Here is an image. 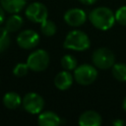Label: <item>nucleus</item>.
Instances as JSON below:
<instances>
[{"label":"nucleus","instance_id":"f257e3e1","mask_svg":"<svg viewBox=\"0 0 126 126\" xmlns=\"http://www.w3.org/2000/svg\"><path fill=\"white\" fill-rule=\"evenodd\" d=\"M89 19L94 27L98 30L106 31L112 28L115 23L114 13L106 7H97L91 11Z\"/></svg>","mask_w":126,"mask_h":126},{"label":"nucleus","instance_id":"f03ea898","mask_svg":"<svg viewBox=\"0 0 126 126\" xmlns=\"http://www.w3.org/2000/svg\"><path fill=\"white\" fill-rule=\"evenodd\" d=\"M91 45L89 36L82 31H72L70 32L63 42V46L67 49L75 51L87 50Z\"/></svg>","mask_w":126,"mask_h":126},{"label":"nucleus","instance_id":"7ed1b4c3","mask_svg":"<svg viewBox=\"0 0 126 126\" xmlns=\"http://www.w3.org/2000/svg\"><path fill=\"white\" fill-rule=\"evenodd\" d=\"M92 60H93L94 65L96 68L108 69L114 65L115 56L110 49L106 47H100L94 51Z\"/></svg>","mask_w":126,"mask_h":126},{"label":"nucleus","instance_id":"20e7f679","mask_svg":"<svg viewBox=\"0 0 126 126\" xmlns=\"http://www.w3.org/2000/svg\"><path fill=\"white\" fill-rule=\"evenodd\" d=\"M96 77H97V71L95 67L90 64H82L75 68L74 71L75 81L82 86L91 85L95 81Z\"/></svg>","mask_w":126,"mask_h":126},{"label":"nucleus","instance_id":"39448f33","mask_svg":"<svg viewBox=\"0 0 126 126\" xmlns=\"http://www.w3.org/2000/svg\"><path fill=\"white\" fill-rule=\"evenodd\" d=\"M49 54L43 49H37L30 54L27 64L30 70L33 72H41L45 70L49 64Z\"/></svg>","mask_w":126,"mask_h":126},{"label":"nucleus","instance_id":"423d86ee","mask_svg":"<svg viewBox=\"0 0 126 126\" xmlns=\"http://www.w3.org/2000/svg\"><path fill=\"white\" fill-rule=\"evenodd\" d=\"M22 104L26 111L31 114L40 113L44 106L43 97L36 93H29L27 94L22 101Z\"/></svg>","mask_w":126,"mask_h":126},{"label":"nucleus","instance_id":"0eeeda50","mask_svg":"<svg viewBox=\"0 0 126 126\" xmlns=\"http://www.w3.org/2000/svg\"><path fill=\"white\" fill-rule=\"evenodd\" d=\"M27 18L33 23H42L47 19V8L40 2H33L30 4L26 9Z\"/></svg>","mask_w":126,"mask_h":126},{"label":"nucleus","instance_id":"6e6552de","mask_svg":"<svg viewBox=\"0 0 126 126\" xmlns=\"http://www.w3.org/2000/svg\"><path fill=\"white\" fill-rule=\"evenodd\" d=\"M39 42V35L32 30H26L20 32L17 37V43L24 49H32Z\"/></svg>","mask_w":126,"mask_h":126},{"label":"nucleus","instance_id":"1a4fd4ad","mask_svg":"<svg viewBox=\"0 0 126 126\" xmlns=\"http://www.w3.org/2000/svg\"><path fill=\"white\" fill-rule=\"evenodd\" d=\"M87 20V15L85 11L79 8H72L69 9L64 14V21L72 27H80L82 26Z\"/></svg>","mask_w":126,"mask_h":126},{"label":"nucleus","instance_id":"9d476101","mask_svg":"<svg viewBox=\"0 0 126 126\" xmlns=\"http://www.w3.org/2000/svg\"><path fill=\"white\" fill-rule=\"evenodd\" d=\"M101 121V116L94 110H87L79 117V124L81 126H99Z\"/></svg>","mask_w":126,"mask_h":126},{"label":"nucleus","instance_id":"9b49d317","mask_svg":"<svg viewBox=\"0 0 126 126\" xmlns=\"http://www.w3.org/2000/svg\"><path fill=\"white\" fill-rule=\"evenodd\" d=\"M73 84V76L66 70L59 72L54 78V85L58 90H68Z\"/></svg>","mask_w":126,"mask_h":126},{"label":"nucleus","instance_id":"f8f14e48","mask_svg":"<svg viewBox=\"0 0 126 126\" xmlns=\"http://www.w3.org/2000/svg\"><path fill=\"white\" fill-rule=\"evenodd\" d=\"M37 122L40 126H57L61 123V119L52 111H44L38 116Z\"/></svg>","mask_w":126,"mask_h":126},{"label":"nucleus","instance_id":"ddd939ff","mask_svg":"<svg viewBox=\"0 0 126 126\" xmlns=\"http://www.w3.org/2000/svg\"><path fill=\"white\" fill-rule=\"evenodd\" d=\"M2 8L11 14H17L26 6V0H0Z\"/></svg>","mask_w":126,"mask_h":126},{"label":"nucleus","instance_id":"4468645a","mask_svg":"<svg viewBox=\"0 0 126 126\" xmlns=\"http://www.w3.org/2000/svg\"><path fill=\"white\" fill-rule=\"evenodd\" d=\"M22 101L23 99L21 98V96L14 92H9L3 96V103L9 109H16L20 106Z\"/></svg>","mask_w":126,"mask_h":126},{"label":"nucleus","instance_id":"2eb2a0df","mask_svg":"<svg viewBox=\"0 0 126 126\" xmlns=\"http://www.w3.org/2000/svg\"><path fill=\"white\" fill-rule=\"evenodd\" d=\"M24 24L23 18L17 14H13L12 16H10L6 22H5V29L9 32H18L22 26Z\"/></svg>","mask_w":126,"mask_h":126},{"label":"nucleus","instance_id":"dca6fc26","mask_svg":"<svg viewBox=\"0 0 126 126\" xmlns=\"http://www.w3.org/2000/svg\"><path fill=\"white\" fill-rule=\"evenodd\" d=\"M113 77L120 82H126V64L117 63L112 66Z\"/></svg>","mask_w":126,"mask_h":126},{"label":"nucleus","instance_id":"f3484780","mask_svg":"<svg viewBox=\"0 0 126 126\" xmlns=\"http://www.w3.org/2000/svg\"><path fill=\"white\" fill-rule=\"evenodd\" d=\"M40 30L44 35L51 36V35L55 34V32H56V25L52 21L46 19L45 21L40 23Z\"/></svg>","mask_w":126,"mask_h":126},{"label":"nucleus","instance_id":"a211bd4d","mask_svg":"<svg viewBox=\"0 0 126 126\" xmlns=\"http://www.w3.org/2000/svg\"><path fill=\"white\" fill-rule=\"evenodd\" d=\"M61 65L67 71L75 70L77 67V59L71 54H66L61 58Z\"/></svg>","mask_w":126,"mask_h":126},{"label":"nucleus","instance_id":"6ab92c4d","mask_svg":"<svg viewBox=\"0 0 126 126\" xmlns=\"http://www.w3.org/2000/svg\"><path fill=\"white\" fill-rule=\"evenodd\" d=\"M10 32L5 29L0 27V53L5 51L10 45Z\"/></svg>","mask_w":126,"mask_h":126},{"label":"nucleus","instance_id":"aec40b11","mask_svg":"<svg viewBox=\"0 0 126 126\" xmlns=\"http://www.w3.org/2000/svg\"><path fill=\"white\" fill-rule=\"evenodd\" d=\"M29 70L30 68L27 63H18L13 69V74L16 77H25L28 74Z\"/></svg>","mask_w":126,"mask_h":126},{"label":"nucleus","instance_id":"412c9836","mask_svg":"<svg viewBox=\"0 0 126 126\" xmlns=\"http://www.w3.org/2000/svg\"><path fill=\"white\" fill-rule=\"evenodd\" d=\"M115 20L120 25L126 26V6L120 7L115 13Z\"/></svg>","mask_w":126,"mask_h":126},{"label":"nucleus","instance_id":"4be33fe9","mask_svg":"<svg viewBox=\"0 0 126 126\" xmlns=\"http://www.w3.org/2000/svg\"><path fill=\"white\" fill-rule=\"evenodd\" d=\"M4 9L2 8V6H0V25L4 22V20H5V13H4Z\"/></svg>","mask_w":126,"mask_h":126},{"label":"nucleus","instance_id":"5701e85b","mask_svg":"<svg viewBox=\"0 0 126 126\" xmlns=\"http://www.w3.org/2000/svg\"><path fill=\"white\" fill-rule=\"evenodd\" d=\"M112 124H113L114 126H123V125H124V121L121 120V119H116V120H114V121L112 122Z\"/></svg>","mask_w":126,"mask_h":126},{"label":"nucleus","instance_id":"b1692460","mask_svg":"<svg viewBox=\"0 0 126 126\" xmlns=\"http://www.w3.org/2000/svg\"><path fill=\"white\" fill-rule=\"evenodd\" d=\"M79 1L85 5H92V4L96 2V0H79Z\"/></svg>","mask_w":126,"mask_h":126},{"label":"nucleus","instance_id":"393cba45","mask_svg":"<svg viewBox=\"0 0 126 126\" xmlns=\"http://www.w3.org/2000/svg\"><path fill=\"white\" fill-rule=\"evenodd\" d=\"M122 106L124 108V110H126V96L124 97V100H123V103H122Z\"/></svg>","mask_w":126,"mask_h":126}]
</instances>
